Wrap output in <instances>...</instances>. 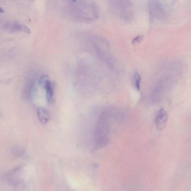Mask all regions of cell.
Masks as SVG:
<instances>
[{
	"label": "cell",
	"mask_w": 191,
	"mask_h": 191,
	"mask_svg": "<svg viewBox=\"0 0 191 191\" xmlns=\"http://www.w3.org/2000/svg\"><path fill=\"white\" fill-rule=\"evenodd\" d=\"M124 117L123 111L115 106L105 107L100 112L94 130V151L99 150L108 144L112 134L121 123Z\"/></svg>",
	"instance_id": "cell-1"
},
{
	"label": "cell",
	"mask_w": 191,
	"mask_h": 191,
	"mask_svg": "<svg viewBox=\"0 0 191 191\" xmlns=\"http://www.w3.org/2000/svg\"><path fill=\"white\" fill-rule=\"evenodd\" d=\"M179 74L180 68L177 62L168 63L153 84L149 96V102L156 104L163 100L171 90Z\"/></svg>",
	"instance_id": "cell-2"
},
{
	"label": "cell",
	"mask_w": 191,
	"mask_h": 191,
	"mask_svg": "<svg viewBox=\"0 0 191 191\" xmlns=\"http://www.w3.org/2000/svg\"><path fill=\"white\" fill-rule=\"evenodd\" d=\"M101 76L96 67L89 61H83L78 69V86L81 93L90 96L99 90L101 82Z\"/></svg>",
	"instance_id": "cell-3"
},
{
	"label": "cell",
	"mask_w": 191,
	"mask_h": 191,
	"mask_svg": "<svg viewBox=\"0 0 191 191\" xmlns=\"http://www.w3.org/2000/svg\"><path fill=\"white\" fill-rule=\"evenodd\" d=\"M89 41L92 50L98 59L109 70L114 72H118V63L109 41L98 36H92Z\"/></svg>",
	"instance_id": "cell-4"
},
{
	"label": "cell",
	"mask_w": 191,
	"mask_h": 191,
	"mask_svg": "<svg viewBox=\"0 0 191 191\" xmlns=\"http://www.w3.org/2000/svg\"><path fill=\"white\" fill-rule=\"evenodd\" d=\"M71 10L75 19L82 22L94 21L99 18L100 9L96 2L79 1L71 2Z\"/></svg>",
	"instance_id": "cell-5"
},
{
	"label": "cell",
	"mask_w": 191,
	"mask_h": 191,
	"mask_svg": "<svg viewBox=\"0 0 191 191\" xmlns=\"http://www.w3.org/2000/svg\"><path fill=\"white\" fill-rule=\"evenodd\" d=\"M174 1H150L148 2V11L153 20L163 22L172 17L175 7Z\"/></svg>",
	"instance_id": "cell-6"
},
{
	"label": "cell",
	"mask_w": 191,
	"mask_h": 191,
	"mask_svg": "<svg viewBox=\"0 0 191 191\" xmlns=\"http://www.w3.org/2000/svg\"><path fill=\"white\" fill-rule=\"evenodd\" d=\"M111 11L116 17L129 23L135 19L136 9L130 1H111L109 2Z\"/></svg>",
	"instance_id": "cell-7"
},
{
	"label": "cell",
	"mask_w": 191,
	"mask_h": 191,
	"mask_svg": "<svg viewBox=\"0 0 191 191\" xmlns=\"http://www.w3.org/2000/svg\"><path fill=\"white\" fill-rule=\"evenodd\" d=\"M168 121V115L167 112L163 108L160 109L157 113L155 117V124L159 131L164 130Z\"/></svg>",
	"instance_id": "cell-8"
},
{
	"label": "cell",
	"mask_w": 191,
	"mask_h": 191,
	"mask_svg": "<svg viewBox=\"0 0 191 191\" xmlns=\"http://www.w3.org/2000/svg\"><path fill=\"white\" fill-rule=\"evenodd\" d=\"M46 91V97L48 103L52 104L54 102V88L53 85L49 79L47 80L41 86Z\"/></svg>",
	"instance_id": "cell-9"
},
{
	"label": "cell",
	"mask_w": 191,
	"mask_h": 191,
	"mask_svg": "<svg viewBox=\"0 0 191 191\" xmlns=\"http://www.w3.org/2000/svg\"><path fill=\"white\" fill-rule=\"evenodd\" d=\"M36 89V81L32 78L28 81L25 88V95L28 99H32Z\"/></svg>",
	"instance_id": "cell-10"
},
{
	"label": "cell",
	"mask_w": 191,
	"mask_h": 191,
	"mask_svg": "<svg viewBox=\"0 0 191 191\" xmlns=\"http://www.w3.org/2000/svg\"><path fill=\"white\" fill-rule=\"evenodd\" d=\"M37 115L39 121L43 124H47L50 120L51 115L49 112L43 108H39L37 110Z\"/></svg>",
	"instance_id": "cell-11"
},
{
	"label": "cell",
	"mask_w": 191,
	"mask_h": 191,
	"mask_svg": "<svg viewBox=\"0 0 191 191\" xmlns=\"http://www.w3.org/2000/svg\"><path fill=\"white\" fill-rule=\"evenodd\" d=\"M131 82L132 85L134 88L140 92L141 88V82H142V77L138 71H134L132 75L131 76Z\"/></svg>",
	"instance_id": "cell-12"
},
{
	"label": "cell",
	"mask_w": 191,
	"mask_h": 191,
	"mask_svg": "<svg viewBox=\"0 0 191 191\" xmlns=\"http://www.w3.org/2000/svg\"><path fill=\"white\" fill-rule=\"evenodd\" d=\"M20 31L24 32L27 34H30L31 33L30 29L27 26L23 24H20Z\"/></svg>",
	"instance_id": "cell-13"
},
{
	"label": "cell",
	"mask_w": 191,
	"mask_h": 191,
	"mask_svg": "<svg viewBox=\"0 0 191 191\" xmlns=\"http://www.w3.org/2000/svg\"><path fill=\"white\" fill-rule=\"evenodd\" d=\"M142 37H141V36H137L136 38L134 39V41H136V43L137 42L138 43V41H140V40H141V39H142Z\"/></svg>",
	"instance_id": "cell-14"
},
{
	"label": "cell",
	"mask_w": 191,
	"mask_h": 191,
	"mask_svg": "<svg viewBox=\"0 0 191 191\" xmlns=\"http://www.w3.org/2000/svg\"><path fill=\"white\" fill-rule=\"evenodd\" d=\"M4 13H5V10H3V9L0 7V14H3Z\"/></svg>",
	"instance_id": "cell-15"
}]
</instances>
